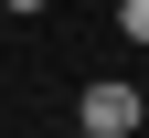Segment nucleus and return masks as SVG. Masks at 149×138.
I'll return each mask as SVG.
<instances>
[{"label":"nucleus","instance_id":"nucleus-1","mask_svg":"<svg viewBox=\"0 0 149 138\" xmlns=\"http://www.w3.org/2000/svg\"><path fill=\"white\" fill-rule=\"evenodd\" d=\"M139 117H149V96H139V85H85L74 128H96V138H139Z\"/></svg>","mask_w":149,"mask_h":138},{"label":"nucleus","instance_id":"nucleus-2","mask_svg":"<svg viewBox=\"0 0 149 138\" xmlns=\"http://www.w3.org/2000/svg\"><path fill=\"white\" fill-rule=\"evenodd\" d=\"M117 32H128V43H149V0H117Z\"/></svg>","mask_w":149,"mask_h":138},{"label":"nucleus","instance_id":"nucleus-3","mask_svg":"<svg viewBox=\"0 0 149 138\" xmlns=\"http://www.w3.org/2000/svg\"><path fill=\"white\" fill-rule=\"evenodd\" d=\"M0 11H53V0H0Z\"/></svg>","mask_w":149,"mask_h":138},{"label":"nucleus","instance_id":"nucleus-4","mask_svg":"<svg viewBox=\"0 0 149 138\" xmlns=\"http://www.w3.org/2000/svg\"><path fill=\"white\" fill-rule=\"evenodd\" d=\"M74 138H96V128H74Z\"/></svg>","mask_w":149,"mask_h":138}]
</instances>
